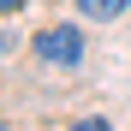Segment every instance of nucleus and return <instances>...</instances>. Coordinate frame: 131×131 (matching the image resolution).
I'll return each mask as SVG.
<instances>
[{"label": "nucleus", "mask_w": 131, "mask_h": 131, "mask_svg": "<svg viewBox=\"0 0 131 131\" xmlns=\"http://www.w3.org/2000/svg\"><path fill=\"white\" fill-rule=\"evenodd\" d=\"M30 48H36V60H42V66L72 72V66H83V30H78V24H42Z\"/></svg>", "instance_id": "nucleus-1"}, {"label": "nucleus", "mask_w": 131, "mask_h": 131, "mask_svg": "<svg viewBox=\"0 0 131 131\" xmlns=\"http://www.w3.org/2000/svg\"><path fill=\"white\" fill-rule=\"evenodd\" d=\"M83 24H113L119 12H131V0H72Z\"/></svg>", "instance_id": "nucleus-2"}, {"label": "nucleus", "mask_w": 131, "mask_h": 131, "mask_svg": "<svg viewBox=\"0 0 131 131\" xmlns=\"http://www.w3.org/2000/svg\"><path fill=\"white\" fill-rule=\"evenodd\" d=\"M30 6V0H0V18H6V12H24Z\"/></svg>", "instance_id": "nucleus-3"}]
</instances>
